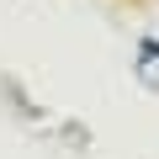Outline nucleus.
<instances>
[{
  "label": "nucleus",
  "instance_id": "nucleus-1",
  "mask_svg": "<svg viewBox=\"0 0 159 159\" xmlns=\"http://www.w3.org/2000/svg\"><path fill=\"white\" fill-rule=\"evenodd\" d=\"M138 80L148 90H159V37H143L138 43Z\"/></svg>",
  "mask_w": 159,
  "mask_h": 159
}]
</instances>
